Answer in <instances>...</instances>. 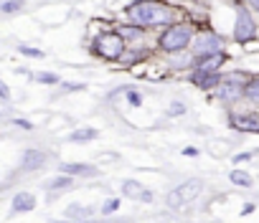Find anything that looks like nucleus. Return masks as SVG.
I'll return each instance as SVG.
<instances>
[{
    "label": "nucleus",
    "instance_id": "obj_1",
    "mask_svg": "<svg viewBox=\"0 0 259 223\" xmlns=\"http://www.w3.org/2000/svg\"><path fill=\"white\" fill-rule=\"evenodd\" d=\"M127 21L138 26H170L176 21V11L160 0H135L127 6Z\"/></svg>",
    "mask_w": 259,
    "mask_h": 223
},
{
    "label": "nucleus",
    "instance_id": "obj_2",
    "mask_svg": "<svg viewBox=\"0 0 259 223\" xmlns=\"http://www.w3.org/2000/svg\"><path fill=\"white\" fill-rule=\"evenodd\" d=\"M193 43V31L191 26L186 23H170L165 26V31L158 36V46L165 51V53H178L183 48H188Z\"/></svg>",
    "mask_w": 259,
    "mask_h": 223
},
{
    "label": "nucleus",
    "instance_id": "obj_3",
    "mask_svg": "<svg viewBox=\"0 0 259 223\" xmlns=\"http://www.w3.org/2000/svg\"><path fill=\"white\" fill-rule=\"evenodd\" d=\"M127 46H124V36L117 31H109V33H102L97 41H94V53L107 59V61H119L124 56Z\"/></svg>",
    "mask_w": 259,
    "mask_h": 223
},
{
    "label": "nucleus",
    "instance_id": "obj_4",
    "mask_svg": "<svg viewBox=\"0 0 259 223\" xmlns=\"http://www.w3.org/2000/svg\"><path fill=\"white\" fill-rule=\"evenodd\" d=\"M201 193H203V180H186V183L176 185V188L165 195V205L173 208V210H178V208L193 203Z\"/></svg>",
    "mask_w": 259,
    "mask_h": 223
},
{
    "label": "nucleus",
    "instance_id": "obj_5",
    "mask_svg": "<svg viewBox=\"0 0 259 223\" xmlns=\"http://www.w3.org/2000/svg\"><path fill=\"white\" fill-rule=\"evenodd\" d=\"M256 38V21L251 18V13L246 8H236V23H234V41L236 43H246Z\"/></svg>",
    "mask_w": 259,
    "mask_h": 223
},
{
    "label": "nucleus",
    "instance_id": "obj_6",
    "mask_svg": "<svg viewBox=\"0 0 259 223\" xmlns=\"http://www.w3.org/2000/svg\"><path fill=\"white\" fill-rule=\"evenodd\" d=\"M221 46H224V41H221V36H216L213 31H203V33H198V36L193 38V43H191V48H193L196 56L216 53V51H221Z\"/></svg>",
    "mask_w": 259,
    "mask_h": 223
},
{
    "label": "nucleus",
    "instance_id": "obj_7",
    "mask_svg": "<svg viewBox=\"0 0 259 223\" xmlns=\"http://www.w3.org/2000/svg\"><path fill=\"white\" fill-rule=\"evenodd\" d=\"M122 195H124V198L143 200V203H150V200H153V193L145 190L143 183H138V180H124V183H122Z\"/></svg>",
    "mask_w": 259,
    "mask_h": 223
},
{
    "label": "nucleus",
    "instance_id": "obj_8",
    "mask_svg": "<svg viewBox=\"0 0 259 223\" xmlns=\"http://www.w3.org/2000/svg\"><path fill=\"white\" fill-rule=\"evenodd\" d=\"M224 64V53L216 51V53H206V56H196L193 59V69L196 71H219Z\"/></svg>",
    "mask_w": 259,
    "mask_h": 223
},
{
    "label": "nucleus",
    "instance_id": "obj_9",
    "mask_svg": "<svg viewBox=\"0 0 259 223\" xmlns=\"http://www.w3.org/2000/svg\"><path fill=\"white\" fill-rule=\"evenodd\" d=\"M191 81H193L198 89H206V91H208V89H216L224 79H221V74H219V71H196V69H193Z\"/></svg>",
    "mask_w": 259,
    "mask_h": 223
},
{
    "label": "nucleus",
    "instance_id": "obj_10",
    "mask_svg": "<svg viewBox=\"0 0 259 223\" xmlns=\"http://www.w3.org/2000/svg\"><path fill=\"white\" fill-rule=\"evenodd\" d=\"M46 162V152L41 150H26L23 157H21V170L23 173H33V170H41Z\"/></svg>",
    "mask_w": 259,
    "mask_h": 223
},
{
    "label": "nucleus",
    "instance_id": "obj_11",
    "mask_svg": "<svg viewBox=\"0 0 259 223\" xmlns=\"http://www.w3.org/2000/svg\"><path fill=\"white\" fill-rule=\"evenodd\" d=\"M231 127L239 132H254L259 135V115H234L231 117Z\"/></svg>",
    "mask_w": 259,
    "mask_h": 223
},
{
    "label": "nucleus",
    "instance_id": "obj_12",
    "mask_svg": "<svg viewBox=\"0 0 259 223\" xmlns=\"http://www.w3.org/2000/svg\"><path fill=\"white\" fill-rule=\"evenodd\" d=\"M219 96H221V101L234 104V101H239V99L244 96V84H236V81H226V79H224Z\"/></svg>",
    "mask_w": 259,
    "mask_h": 223
},
{
    "label": "nucleus",
    "instance_id": "obj_13",
    "mask_svg": "<svg viewBox=\"0 0 259 223\" xmlns=\"http://www.w3.org/2000/svg\"><path fill=\"white\" fill-rule=\"evenodd\" d=\"M59 170L61 173H69V175H81V178H94L97 175V168L94 165H81V162H64Z\"/></svg>",
    "mask_w": 259,
    "mask_h": 223
},
{
    "label": "nucleus",
    "instance_id": "obj_14",
    "mask_svg": "<svg viewBox=\"0 0 259 223\" xmlns=\"http://www.w3.org/2000/svg\"><path fill=\"white\" fill-rule=\"evenodd\" d=\"M36 208V198L31 193H16L13 195V213H28Z\"/></svg>",
    "mask_w": 259,
    "mask_h": 223
},
{
    "label": "nucleus",
    "instance_id": "obj_15",
    "mask_svg": "<svg viewBox=\"0 0 259 223\" xmlns=\"http://www.w3.org/2000/svg\"><path fill=\"white\" fill-rule=\"evenodd\" d=\"M71 185H74V175L61 173V175H56V178H51V180L46 183V190H66V188H71Z\"/></svg>",
    "mask_w": 259,
    "mask_h": 223
},
{
    "label": "nucleus",
    "instance_id": "obj_16",
    "mask_svg": "<svg viewBox=\"0 0 259 223\" xmlns=\"http://www.w3.org/2000/svg\"><path fill=\"white\" fill-rule=\"evenodd\" d=\"M97 130L94 127H81V130H74L71 135H69V142H92V140H97Z\"/></svg>",
    "mask_w": 259,
    "mask_h": 223
},
{
    "label": "nucleus",
    "instance_id": "obj_17",
    "mask_svg": "<svg viewBox=\"0 0 259 223\" xmlns=\"http://www.w3.org/2000/svg\"><path fill=\"white\" fill-rule=\"evenodd\" d=\"M244 99L251 101V104H259V76L246 79V84H244Z\"/></svg>",
    "mask_w": 259,
    "mask_h": 223
},
{
    "label": "nucleus",
    "instance_id": "obj_18",
    "mask_svg": "<svg viewBox=\"0 0 259 223\" xmlns=\"http://www.w3.org/2000/svg\"><path fill=\"white\" fill-rule=\"evenodd\" d=\"M119 33L124 36V41L140 38V36L145 33V26H138V23H130V21H127V26H119Z\"/></svg>",
    "mask_w": 259,
    "mask_h": 223
},
{
    "label": "nucleus",
    "instance_id": "obj_19",
    "mask_svg": "<svg viewBox=\"0 0 259 223\" xmlns=\"http://www.w3.org/2000/svg\"><path fill=\"white\" fill-rule=\"evenodd\" d=\"M229 180H231L234 185H239V188H249V185H251V175L244 173V170H231V173H229Z\"/></svg>",
    "mask_w": 259,
    "mask_h": 223
},
{
    "label": "nucleus",
    "instance_id": "obj_20",
    "mask_svg": "<svg viewBox=\"0 0 259 223\" xmlns=\"http://www.w3.org/2000/svg\"><path fill=\"white\" fill-rule=\"evenodd\" d=\"M94 210L92 208H84V205H69L66 208V218H89Z\"/></svg>",
    "mask_w": 259,
    "mask_h": 223
},
{
    "label": "nucleus",
    "instance_id": "obj_21",
    "mask_svg": "<svg viewBox=\"0 0 259 223\" xmlns=\"http://www.w3.org/2000/svg\"><path fill=\"white\" fill-rule=\"evenodd\" d=\"M23 8H26L23 0H6V3L0 6V11H3L6 16H8V13H18V11H23Z\"/></svg>",
    "mask_w": 259,
    "mask_h": 223
},
{
    "label": "nucleus",
    "instance_id": "obj_22",
    "mask_svg": "<svg viewBox=\"0 0 259 223\" xmlns=\"http://www.w3.org/2000/svg\"><path fill=\"white\" fill-rule=\"evenodd\" d=\"M36 79H38L41 84H49V86H54V84H59V81H61L54 71H41V74H36Z\"/></svg>",
    "mask_w": 259,
    "mask_h": 223
},
{
    "label": "nucleus",
    "instance_id": "obj_23",
    "mask_svg": "<svg viewBox=\"0 0 259 223\" xmlns=\"http://www.w3.org/2000/svg\"><path fill=\"white\" fill-rule=\"evenodd\" d=\"M127 101L133 106H143V94L135 91V89H127Z\"/></svg>",
    "mask_w": 259,
    "mask_h": 223
},
{
    "label": "nucleus",
    "instance_id": "obj_24",
    "mask_svg": "<svg viewBox=\"0 0 259 223\" xmlns=\"http://www.w3.org/2000/svg\"><path fill=\"white\" fill-rule=\"evenodd\" d=\"M168 115H170V117H178V115H186V104H181V101H173V104L168 106Z\"/></svg>",
    "mask_w": 259,
    "mask_h": 223
},
{
    "label": "nucleus",
    "instance_id": "obj_25",
    "mask_svg": "<svg viewBox=\"0 0 259 223\" xmlns=\"http://www.w3.org/2000/svg\"><path fill=\"white\" fill-rule=\"evenodd\" d=\"M119 203H122V200H117V198H112V200H107V203L102 205V213H104V215H109V213H114V210L119 208Z\"/></svg>",
    "mask_w": 259,
    "mask_h": 223
},
{
    "label": "nucleus",
    "instance_id": "obj_26",
    "mask_svg": "<svg viewBox=\"0 0 259 223\" xmlns=\"http://www.w3.org/2000/svg\"><path fill=\"white\" fill-rule=\"evenodd\" d=\"M21 53H26V56H31V59H44V51H38V48H28V46H21Z\"/></svg>",
    "mask_w": 259,
    "mask_h": 223
},
{
    "label": "nucleus",
    "instance_id": "obj_27",
    "mask_svg": "<svg viewBox=\"0 0 259 223\" xmlns=\"http://www.w3.org/2000/svg\"><path fill=\"white\" fill-rule=\"evenodd\" d=\"M140 56H145V53H140V51H133V53H127V51H124L122 61H124V64H135V61H138Z\"/></svg>",
    "mask_w": 259,
    "mask_h": 223
},
{
    "label": "nucleus",
    "instance_id": "obj_28",
    "mask_svg": "<svg viewBox=\"0 0 259 223\" xmlns=\"http://www.w3.org/2000/svg\"><path fill=\"white\" fill-rule=\"evenodd\" d=\"M251 157H254V152H241V155H236V157H234V162H249Z\"/></svg>",
    "mask_w": 259,
    "mask_h": 223
},
{
    "label": "nucleus",
    "instance_id": "obj_29",
    "mask_svg": "<svg viewBox=\"0 0 259 223\" xmlns=\"http://www.w3.org/2000/svg\"><path fill=\"white\" fill-rule=\"evenodd\" d=\"M16 125H18V127H23V130H31V127H33L28 120H16Z\"/></svg>",
    "mask_w": 259,
    "mask_h": 223
},
{
    "label": "nucleus",
    "instance_id": "obj_30",
    "mask_svg": "<svg viewBox=\"0 0 259 223\" xmlns=\"http://www.w3.org/2000/svg\"><path fill=\"white\" fill-rule=\"evenodd\" d=\"M8 99H11V91H8V86L3 84V101H8Z\"/></svg>",
    "mask_w": 259,
    "mask_h": 223
},
{
    "label": "nucleus",
    "instance_id": "obj_31",
    "mask_svg": "<svg viewBox=\"0 0 259 223\" xmlns=\"http://www.w3.org/2000/svg\"><path fill=\"white\" fill-rule=\"evenodd\" d=\"M249 6H251V8H254V11L259 13V0H249Z\"/></svg>",
    "mask_w": 259,
    "mask_h": 223
},
{
    "label": "nucleus",
    "instance_id": "obj_32",
    "mask_svg": "<svg viewBox=\"0 0 259 223\" xmlns=\"http://www.w3.org/2000/svg\"><path fill=\"white\" fill-rule=\"evenodd\" d=\"M193 3H198V0H193Z\"/></svg>",
    "mask_w": 259,
    "mask_h": 223
}]
</instances>
